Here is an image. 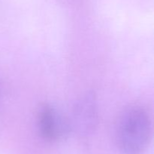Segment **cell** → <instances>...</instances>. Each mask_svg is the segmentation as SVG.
<instances>
[{
  "mask_svg": "<svg viewBox=\"0 0 154 154\" xmlns=\"http://www.w3.org/2000/svg\"><path fill=\"white\" fill-rule=\"evenodd\" d=\"M152 125L147 110L139 105L126 107L115 125V140L122 154H143L151 138Z\"/></svg>",
  "mask_w": 154,
  "mask_h": 154,
  "instance_id": "1",
  "label": "cell"
},
{
  "mask_svg": "<svg viewBox=\"0 0 154 154\" xmlns=\"http://www.w3.org/2000/svg\"><path fill=\"white\" fill-rule=\"evenodd\" d=\"M38 128L42 138L48 141H57L63 138L71 130L70 122L55 107L44 104L37 116Z\"/></svg>",
  "mask_w": 154,
  "mask_h": 154,
  "instance_id": "2",
  "label": "cell"
},
{
  "mask_svg": "<svg viewBox=\"0 0 154 154\" xmlns=\"http://www.w3.org/2000/svg\"><path fill=\"white\" fill-rule=\"evenodd\" d=\"M98 120L99 115L96 100L94 95L87 94L78 100L75 104L73 117L69 122L71 129L75 128L78 132L87 134L96 128Z\"/></svg>",
  "mask_w": 154,
  "mask_h": 154,
  "instance_id": "3",
  "label": "cell"
}]
</instances>
